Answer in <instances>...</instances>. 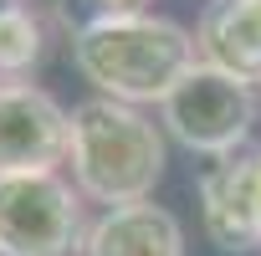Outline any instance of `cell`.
<instances>
[{"instance_id":"obj_1","label":"cell","mask_w":261,"mask_h":256,"mask_svg":"<svg viewBox=\"0 0 261 256\" xmlns=\"http://www.w3.org/2000/svg\"><path fill=\"white\" fill-rule=\"evenodd\" d=\"M77 72L113 103H159L200 67L195 36L169 16H123L72 36Z\"/></svg>"},{"instance_id":"obj_2","label":"cell","mask_w":261,"mask_h":256,"mask_svg":"<svg viewBox=\"0 0 261 256\" xmlns=\"http://www.w3.org/2000/svg\"><path fill=\"white\" fill-rule=\"evenodd\" d=\"M72 174L97 205H139L164 180V134L134 103L87 97L72 108Z\"/></svg>"},{"instance_id":"obj_3","label":"cell","mask_w":261,"mask_h":256,"mask_svg":"<svg viewBox=\"0 0 261 256\" xmlns=\"http://www.w3.org/2000/svg\"><path fill=\"white\" fill-rule=\"evenodd\" d=\"M82 195L57 174H0V256H87Z\"/></svg>"},{"instance_id":"obj_4","label":"cell","mask_w":261,"mask_h":256,"mask_svg":"<svg viewBox=\"0 0 261 256\" xmlns=\"http://www.w3.org/2000/svg\"><path fill=\"white\" fill-rule=\"evenodd\" d=\"M251 123H256V92L251 82L200 62L169 97H164V128L169 139H179L190 154L205 159H225L241 154V144L251 139Z\"/></svg>"},{"instance_id":"obj_5","label":"cell","mask_w":261,"mask_h":256,"mask_svg":"<svg viewBox=\"0 0 261 256\" xmlns=\"http://www.w3.org/2000/svg\"><path fill=\"white\" fill-rule=\"evenodd\" d=\"M67 159L72 113L31 82H0V174H46Z\"/></svg>"},{"instance_id":"obj_6","label":"cell","mask_w":261,"mask_h":256,"mask_svg":"<svg viewBox=\"0 0 261 256\" xmlns=\"http://www.w3.org/2000/svg\"><path fill=\"white\" fill-rule=\"evenodd\" d=\"M200 220H205V236L230 256H246V251L261 246L256 195H251V154H225V159L205 164V174H200Z\"/></svg>"},{"instance_id":"obj_7","label":"cell","mask_w":261,"mask_h":256,"mask_svg":"<svg viewBox=\"0 0 261 256\" xmlns=\"http://www.w3.org/2000/svg\"><path fill=\"white\" fill-rule=\"evenodd\" d=\"M195 46L200 62L241 82H261V0H205Z\"/></svg>"},{"instance_id":"obj_8","label":"cell","mask_w":261,"mask_h":256,"mask_svg":"<svg viewBox=\"0 0 261 256\" xmlns=\"http://www.w3.org/2000/svg\"><path fill=\"white\" fill-rule=\"evenodd\" d=\"M87 256H185V231L154 200L118 205V210H102L92 220Z\"/></svg>"},{"instance_id":"obj_9","label":"cell","mask_w":261,"mask_h":256,"mask_svg":"<svg viewBox=\"0 0 261 256\" xmlns=\"http://www.w3.org/2000/svg\"><path fill=\"white\" fill-rule=\"evenodd\" d=\"M41 21L26 11V0L16 11H6L0 16V77H21V72H31L36 62H41Z\"/></svg>"},{"instance_id":"obj_10","label":"cell","mask_w":261,"mask_h":256,"mask_svg":"<svg viewBox=\"0 0 261 256\" xmlns=\"http://www.w3.org/2000/svg\"><path fill=\"white\" fill-rule=\"evenodd\" d=\"M62 11V26L77 36L87 26H102V21H123V16H149V0H57Z\"/></svg>"},{"instance_id":"obj_11","label":"cell","mask_w":261,"mask_h":256,"mask_svg":"<svg viewBox=\"0 0 261 256\" xmlns=\"http://www.w3.org/2000/svg\"><path fill=\"white\" fill-rule=\"evenodd\" d=\"M251 195H256V225H261V149H251Z\"/></svg>"},{"instance_id":"obj_12","label":"cell","mask_w":261,"mask_h":256,"mask_svg":"<svg viewBox=\"0 0 261 256\" xmlns=\"http://www.w3.org/2000/svg\"><path fill=\"white\" fill-rule=\"evenodd\" d=\"M21 6V0H0V16H6V11H16Z\"/></svg>"}]
</instances>
